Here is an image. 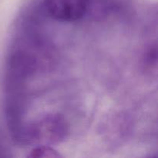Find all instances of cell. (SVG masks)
Here are the masks:
<instances>
[{
  "mask_svg": "<svg viewBox=\"0 0 158 158\" xmlns=\"http://www.w3.org/2000/svg\"><path fill=\"white\" fill-rule=\"evenodd\" d=\"M48 13L62 22H75L84 16L89 0H44Z\"/></svg>",
  "mask_w": 158,
  "mask_h": 158,
  "instance_id": "obj_2",
  "label": "cell"
},
{
  "mask_svg": "<svg viewBox=\"0 0 158 158\" xmlns=\"http://www.w3.org/2000/svg\"><path fill=\"white\" fill-rule=\"evenodd\" d=\"M32 134L40 143L55 144L66 137L67 126L64 118L60 115H47L32 127Z\"/></svg>",
  "mask_w": 158,
  "mask_h": 158,
  "instance_id": "obj_1",
  "label": "cell"
},
{
  "mask_svg": "<svg viewBox=\"0 0 158 158\" xmlns=\"http://www.w3.org/2000/svg\"><path fill=\"white\" fill-rule=\"evenodd\" d=\"M29 158H62L63 156L54 148L49 146H39L28 154Z\"/></svg>",
  "mask_w": 158,
  "mask_h": 158,
  "instance_id": "obj_3",
  "label": "cell"
}]
</instances>
